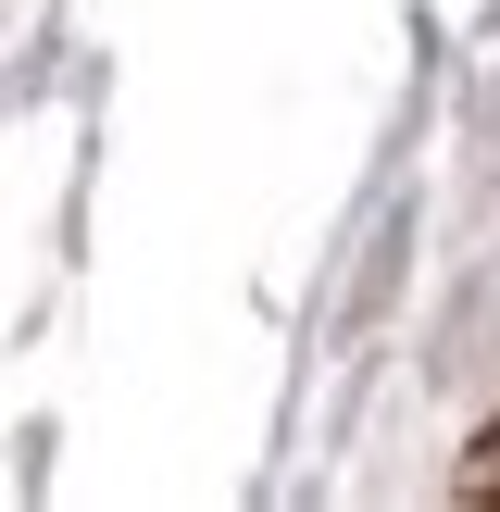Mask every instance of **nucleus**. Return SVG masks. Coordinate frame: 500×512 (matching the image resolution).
<instances>
[{
    "label": "nucleus",
    "instance_id": "1",
    "mask_svg": "<svg viewBox=\"0 0 500 512\" xmlns=\"http://www.w3.org/2000/svg\"><path fill=\"white\" fill-rule=\"evenodd\" d=\"M463 500H500V425L475 438V463H463Z\"/></svg>",
    "mask_w": 500,
    "mask_h": 512
}]
</instances>
